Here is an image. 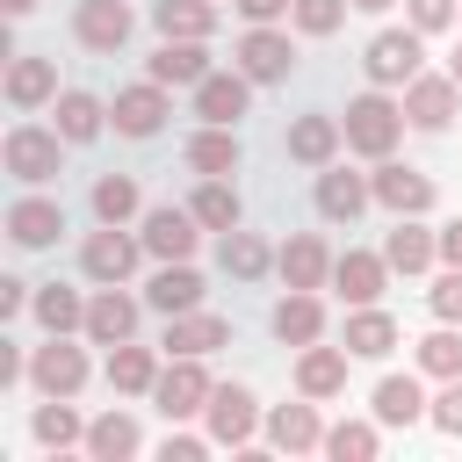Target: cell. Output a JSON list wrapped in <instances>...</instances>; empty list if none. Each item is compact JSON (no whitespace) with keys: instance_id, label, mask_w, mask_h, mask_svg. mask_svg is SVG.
I'll return each mask as SVG.
<instances>
[{"instance_id":"6da1fadb","label":"cell","mask_w":462,"mask_h":462,"mask_svg":"<svg viewBox=\"0 0 462 462\" xmlns=\"http://www.w3.org/2000/svg\"><path fill=\"white\" fill-rule=\"evenodd\" d=\"M346 144L361 152V159H390V144H397V130H404V108L390 101V94H361V101H346Z\"/></svg>"},{"instance_id":"7a4b0ae2","label":"cell","mask_w":462,"mask_h":462,"mask_svg":"<svg viewBox=\"0 0 462 462\" xmlns=\"http://www.w3.org/2000/svg\"><path fill=\"white\" fill-rule=\"evenodd\" d=\"M419 58H426V43H419V29H383V36L368 43V58H361V72H368L375 87H411V79H419Z\"/></svg>"},{"instance_id":"3957f363","label":"cell","mask_w":462,"mask_h":462,"mask_svg":"<svg viewBox=\"0 0 462 462\" xmlns=\"http://www.w3.org/2000/svg\"><path fill=\"white\" fill-rule=\"evenodd\" d=\"M209 390H217V383L202 375V354H173V368L152 383V397H159L166 419H195V411L209 404Z\"/></svg>"},{"instance_id":"277c9868","label":"cell","mask_w":462,"mask_h":462,"mask_svg":"<svg viewBox=\"0 0 462 462\" xmlns=\"http://www.w3.org/2000/svg\"><path fill=\"white\" fill-rule=\"evenodd\" d=\"M29 383H36L43 397H79V383H87V354H79L65 332H51V346H36V361H29Z\"/></svg>"},{"instance_id":"5b68a950","label":"cell","mask_w":462,"mask_h":462,"mask_svg":"<svg viewBox=\"0 0 462 462\" xmlns=\"http://www.w3.org/2000/svg\"><path fill=\"white\" fill-rule=\"evenodd\" d=\"M202 419H209V440H217V448H245V440H253V426H260L253 390H238V383H217V390H209V404H202Z\"/></svg>"},{"instance_id":"8992f818","label":"cell","mask_w":462,"mask_h":462,"mask_svg":"<svg viewBox=\"0 0 462 462\" xmlns=\"http://www.w3.org/2000/svg\"><path fill=\"white\" fill-rule=\"evenodd\" d=\"M289 65H296V43L282 36V29H267V22H253L245 36H238V72L245 79H289Z\"/></svg>"},{"instance_id":"52a82bcc","label":"cell","mask_w":462,"mask_h":462,"mask_svg":"<svg viewBox=\"0 0 462 462\" xmlns=\"http://www.w3.org/2000/svg\"><path fill=\"white\" fill-rule=\"evenodd\" d=\"M455 101H462L455 72H419V79L404 87V116H411L419 130H448V123H455Z\"/></svg>"},{"instance_id":"ba28073f","label":"cell","mask_w":462,"mask_h":462,"mask_svg":"<svg viewBox=\"0 0 462 462\" xmlns=\"http://www.w3.org/2000/svg\"><path fill=\"white\" fill-rule=\"evenodd\" d=\"M7 173L14 180H51L58 173V130H36V123H14L7 130Z\"/></svg>"},{"instance_id":"9c48e42d","label":"cell","mask_w":462,"mask_h":462,"mask_svg":"<svg viewBox=\"0 0 462 462\" xmlns=\"http://www.w3.org/2000/svg\"><path fill=\"white\" fill-rule=\"evenodd\" d=\"M72 36H79L87 51L116 58V51L130 43V7H123V0H79V14H72Z\"/></svg>"},{"instance_id":"30bf717a","label":"cell","mask_w":462,"mask_h":462,"mask_svg":"<svg viewBox=\"0 0 462 462\" xmlns=\"http://www.w3.org/2000/svg\"><path fill=\"white\" fill-rule=\"evenodd\" d=\"M152 79H159V87H202V79H209L202 36H166V43L152 51Z\"/></svg>"},{"instance_id":"8fae6325","label":"cell","mask_w":462,"mask_h":462,"mask_svg":"<svg viewBox=\"0 0 462 462\" xmlns=\"http://www.w3.org/2000/svg\"><path fill=\"white\" fill-rule=\"evenodd\" d=\"M245 108H253V79H245V72H209V79L195 87V116H202V123H224V130H231Z\"/></svg>"},{"instance_id":"7c38bea8","label":"cell","mask_w":462,"mask_h":462,"mask_svg":"<svg viewBox=\"0 0 462 462\" xmlns=\"http://www.w3.org/2000/svg\"><path fill=\"white\" fill-rule=\"evenodd\" d=\"M195 238H202V217H195V209H144V253H159V260H188Z\"/></svg>"},{"instance_id":"4fadbf2b","label":"cell","mask_w":462,"mask_h":462,"mask_svg":"<svg viewBox=\"0 0 462 462\" xmlns=\"http://www.w3.org/2000/svg\"><path fill=\"white\" fill-rule=\"evenodd\" d=\"M375 202H383V209H397V217H419V209L433 202V180H426L419 166L383 159V166H375Z\"/></svg>"},{"instance_id":"5bb4252c","label":"cell","mask_w":462,"mask_h":462,"mask_svg":"<svg viewBox=\"0 0 462 462\" xmlns=\"http://www.w3.org/2000/svg\"><path fill=\"white\" fill-rule=\"evenodd\" d=\"M368 195H375V180H361L346 166H325L318 173V217H332V224H354L368 209Z\"/></svg>"},{"instance_id":"9a60e30c","label":"cell","mask_w":462,"mask_h":462,"mask_svg":"<svg viewBox=\"0 0 462 462\" xmlns=\"http://www.w3.org/2000/svg\"><path fill=\"white\" fill-rule=\"evenodd\" d=\"M79 332H87L94 346H123V339L137 332V303H130V296H123L116 282H108V289H101V296L87 303V325H79Z\"/></svg>"},{"instance_id":"2e32d148","label":"cell","mask_w":462,"mask_h":462,"mask_svg":"<svg viewBox=\"0 0 462 462\" xmlns=\"http://www.w3.org/2000/svg\"><path fill=\"white\" fill-rule=\"evenodd\" d=\"M267 440H274L282 455H310V448H325L318 397H310V404H274V411H267Z\"/></svg>"},{"instance_id":"e0dca14e","label":"cell","mask_w":462,"mask_h":462,"mask_svg":"<svg viewBox=\"0 0 462 462\" xmlns=\"http://www.w3.org/2000/svg\"><path fill=\"white\" fill-rule=\"evenodd\" d=\"M108 116H116V130H123V137H152V130L166 123V87H159V79H144V87H123Z\"/></svg>"},{"instance_id":"ac0fdd59","label":"cell","mask_w":462,"mask_h":462,"mask_svg":"<svg viewBox=\"0 0 462 462\" xmlns=\"http://www.w3.org/2000/svg\"><path fill=\"white\" fill-rule=\"evenodd\" d=\"M433 253H440V231H426L419 217H397V231L383 238V260H390L397 274H426Z\"/></svg>"},{"instance_id":"d6986e66","label":"cell","mask_w":462,"mask_h":462,"mask_svg":"<svg viewBox=\"0 0 462 462\" xmlns=\"http://www.w3.org/2000/svg\"><path fill=\"white\" fill-rule=\"evenodd\" d=\"M79 267H87L94 282H123V274L137 267V238H123V224H101V231L87 238V253H79Z\"/></svg>"},{"instance_id":"ffe728a7","label":"cell","mask_w":462,"mask_h":462,"mask_svg":"<svg viewBox=\"0 0 462 462\" xmlns=\"http://www.w3.org/2000/svg\"><path fill=\"white\" fill-rule=\"evenodd\" d=\"M296 390H303V397H339V390H346V346H318V339H310V346L296 354Z\"/></svg>"},{"instance_id":"44dd1931","label":"cell","mask_w":462,"mask_h":462,"mask_svg":"<svg viewBox=\"0 0 462 462\" xmlns=\"http://www.w3.org/2000/svg\"><path fill=\"white\" fill-rule=\"evenodd\" d=\"M58 231H65V209H58V202H43V195H22V202L7 209V238H14V245H29V253H36V245H51Z\"/></svg>"},{"instance_id":"7402d4cb","label":"cell","mask_w":462,"mask_h":462,"mask_svg":"<svg viewBox=\"0 0 462 462\" xmlns=\"http://www.w3.org/2000/svg\"><path fill=\"white\" fill-rule=\"evenodd\" d=\"M383 274H390L383 253H339V260H332V282H339L346 303H375V296H383Z\"/></svg>"},{"instance_id":"603a6c76","label":"cell","mask_w":462,"mask_h":462,"mask_svg":"<svg viewBox=\"0 0 462 462\" xmlns=\"http://www.w3.org/2000/svg\"><path fill=\"white\" fill-rule=\"evenodd\" d=\"M137 448H144V433H137L130 411H101V419L87 426V455H94V462H130Z\"/></svg>"},{"instance_id":"cb8c5ba5","label":"cell","mask_w":462,"mask_h":462,"mask_svg":"<svg viewBox=\"0 0 462 462\" xmlns=\"http://www.w3.org/2000/svg\"><path fill=\"white\" fill-rule=\"evenodd\" d=\"M325 274H332V253H325V238L296 231V238L282 245V282H289V289H318Z\"/></svg>"},{"instance_id":"d4e9b609","label":"cell","mask_w":462,"mask_h":462,"mask_svg":"<svg viewBox=\"0 0 462 462\" xmlns=\"http://www.w3.org/2000/svg\"><path fill=\"white\" fill-rule=\"evenodd\" d=\"M325 332V310H318V296L310 289H289L282 303H274V339H289V346H310Z\"/></svg>"},{"instance_id":"484cf974","label":"cell","mask_w":462,"mask_h":462,"mask_svg":"<svg viewBox=\"0 0 462 462\" xmlns=\"http://www.w3.org/2000/svg\"><path fill=\"white\" fill-rule=\"evenodd\" d=\"M224 339H231V325H224V318H202V310L166 318V354H217Z\"/></svg>"},{"instance_id":"4316f807","label":"cell","mask_w":462,"mask_h":462,"mask_svg":"<svg viewBox=\"0 0 462 462\" xmlns=\"http://www.w3.org/2000/svg\"><path fill=\"white\" fill-rule=\"evenodd\" d=\"M397 346V325H390V310H375V303H354V318H346V354H361V361H383Z\"/></svg>"},{"instance_id":"83f0119b","label":"cell","mask_w":462,"mask_h":462,"mask_svg":"<svg viewBox=\"0 0 462 462\" xmlns=\"http://www.w3.org/2000/svg\"><path fill=\"white\" fill-rule=\"evenodd\" d=\"M411 419H426L419 375H383L375 383V426H411Z\"/></svg>"},{"instance_id":"f1b7e54d","label":"cell","mask_w":462,"mask_h":462,"mask_svg":"<svg viewBox=\"0 0 462 462\" xmlns=\"http://www.w3.org/2000/svg\"><path fill=\"white\" fill-rule=\"evenodd\" d=\"M188 166H195L202 180H231V173H238V137H231L224 123H209V130L188 144Z\"/></svg>"},{"instance_id":"f546056e","label":"cell","mask_w":462,"mask_h":462,"mask_svg":"<svg viewBox=\"0 0 462 462\" xmlns=\"http://www.w3.org/2000/svg\"><path fill=\"white\" fill-rule=\"evenodd\" d=\"M152 303H159L166 318H180V310H195V303H202V274H195L188 260H166V267L152 274Z\"/></svg>"},{"instance_id":"4dcf8cb0","label":"cell","mask_w":462,"mask_h":462,"mask_svg":"<svg viewBox=\"0 0 462 462\" xmlns=\"http://www.w3.org/2000/svg\"><path fill=\"white\" fill-rule=\"evenodd\" d=\"M58 94V65L51 58H14L7 65V101L14 108H36V101H51Z\"/></svg>"},{"instance_id":"1f68e13d","label":"cell","mask_w":462,"mask_h":462,"mask_svg":"<svg viewBox=\"0 0 462 462\" xmlns=\"http://www.w3.org/2000/svg\"><path fill=\"white\" fill-rule=\"evenodd\" d=\"M29 433H36V448H72V440H87V426H79L72 397H43V404H36V419H29Z\"/></svg>"},{"instance_id":"d6a6232c","label":"cell","mask_w":462,"mask_h":462,"mask_svg":"<svg viewBox=\"0 0 462 462\" xmlns=\"http://www.w3.org/2000/svg\"><path fill=\"white\" fill-rule=\"evenodd\" d=\"M101 123H108V108L94 101V94H58V137L65 144H87V137H101Z\"/></svg>"},{"instance_id":"836d02e7","label":"cell","mask_w":462,"mask_h":462,"mask_svg":"<svg viewBox=\"0 0 462 462\" xmlns=\"http://www.w3.org/2000/svg\"><path fill=\"white\" fill-rule=\"evenodd\" d=\"M332 144H339V123H332V116H296V123H289V159L325 166V159H332Z\"/></svg>"},{"instance_id":"e575fe53","label":"cell","mask_w":462,"mask_h":462,"mask_svg":"<svg viewBox=\"0 0 462 462\" xmlns=\"http://www.w3.org/2000/svg\"><path fill=\"white\" fill-rule=\"evenodd\" d=\"M152 383H159V368H152V354H144V346H130V339H123V346H108V390L144 397Z\"/></svg>"},{"instance_id":"d590c367","label":"cell","mask_w":462,"mask_h":462,"mask_svg":"<svg viewBox=\"0 0 462 462\" xmlns=\"http://www.w3.org/2000/svg\"><path fill=\"white\" fill-rule=\"evenodd\" d=\"M188 209L202 217V231H238V217H245V202H238L231 180H202V195H195Z\"/></svg>"},{"instance_id":"8d00e7d4","label":"cell","mask_w":462,"mask_h":462,"mask_svg":"<svg viewBox=\"0 0 462 462\" xmlns=\"http://www.w3.org/2000/svg\"><path fill=\"white\" fill-rule=\"evenodd\" d=\"M29 310H36V325H43V332H72V325H87V303H79L65 282L36 289V296H29Z\"/></svg>"},{"instance_id":"74e56055","label":"cell","mask_w":462,"mask_h":462,"mask_svg":"<svg viewBox=\"0 0 462 462\" xmlns=\"http://www.w3.org/2000/svg\"><path fill=\"white\" fill-rule=\"evenodd\" d=\"M152 22H159V36H209L217 29V7L209 0H159Z\"/></svg>"},{"instance_id":"f35d334b","label":"cell","mask_w":462,"mask_h":462,"mask_svg":"<svg viewBox=\"0 0 462 462\" xmlns=\"http://www.w3.org/2000/svg\"><path fill=\"white\" fill-rule=\"evenodd\" d=\"M94 217L101 224H130L137 217V180L130 173H101L94 180Z\"/></svg>"},{"instance_id":"ab89813d","label":"cell","mask_w":462,"mask_h":462,"mask_svg":"<svg viewBox=\"0 0 462 462\" xmlns=\"http://www.w3.org/2000/svg\"><path fill=\"white\" fill-rule=\"evenodd\" d=\"M325 455H332V462H375V426H368V419L325 426Z\"/></svg>"},{"instance_id":"60d3db41","label":"cell","mask_w":462,"mask_h":462,"mask_svg":"<svg viewBox=\"0 0 462 462\" xmlns=\"http://www.w3.org/2000/svg\"><path fill=\"white\" fill-rule=\"evenodd\" d=\"M419 368L440 375V383H455V375H462V332H455V325L426 332V339H419Z\"/></svg>"},{"instance_id":"b9f144b4","label":"cell","mask_w":462,"mask_h":462,"mask_svg":"<svg viewBox=\"0 0 462 462\" xmlns=\"http://www.w3.org/2000/svg\"><path fill=\"white\" fill-rule=\"evenodd\" d=\"M267 267V245L253 238V231H224V274H238V282H253Z\"/></svg>"},{"instance_id":"7bdbcfd3","label":"cell","mask_w":462,"mask_h":462,"mask_svg":"<svg viewBox=\"0 0 462 462\" xmlns=\"http://www.w3.org/2000/svg\"><path fill=\"white\" fill-rule=\"evenodd\" d=\"M289 14H296V29H303V36H332V29L346 22V0H296Z\"/></svg>"},{"instance_id":"ee69618b","label":"cell","mask_w":462,"mask_h":462,"mask_svg":"<svg viewBox=\"0 0 462 462\" xmlns=\"http://www.w3.org/2000/svg\"><path fill=\"white\" fill-rule=\"evenodd\" d=\"M433 318H440V325H462V267H448V274L433 282Z\"/></svg>"},{"instance_id":"f6af8a7d","label":"cell","mask_w":462,"mask_h":462,"mask_svg":"<svg viewBox=\"0 0 462 462\" xmlns=\"http://www.w3.org/2000/svg\"><path fill=\"white\" fill-rule=\"evenodd\" d=\"M426 419H433L440 433H455V440H462V375H455V383H448V390L426 404Z\"/></svg>"},{"instance_id":"bcb514c9","label":"cell","mask_w":462,"mask_h":462,"mask_svg":"<svg viewBox=\"0 0 462 462\" xmlns=\"http://www.w3.org/2000/svg\"><path fill=\"white\" fill-rule=\"evenodd\" d=\"M404 7H411V29H419V36H433V29L455 22V0H404Z\"/></svg>"},{"instance_id":"7dc6e473","label":"cell","mask_w":462,"mask_h":462,"mask_svg":"<svg viewBox=\"0 0 462 462\" xmlns=\"http://www.w3.org/2000/svg\"><path fill=\"white\" fill-rule=\"evenodd\" d=\"M166 462H202L209 455V440H195V433H166V448H159Z\"/></svg>"},{"instance_id":"c3c4849f","label":"cell","mask_w":462,"mask_h":462,"mask_svg":"<svg viewBox=\"0 0 462 462\" xmlns=\"http://www.w3.org/2000/svg\"><path fill=\"white\" fill-rule=\"evenodd\" d=\"M231 7H238L245 22H274V14H289L296 0H231Z\"/></svg>"},{"instance_id":"681fc988","label":"cell","mask_w":462,"mask_h":462,"mask_svg":"<svg viewBox=\"0 0 462 462\" xmlns=\"http://www.w3.org/2000/svg\"><path fill=\"white\" fill-rule=\"evenodd\" d=\"M29 303V282H14V274H0V318H14Z\"/></svg>"},{"instance_id":"f907efd6","label":"cell","mask_w":462,"mask_h":462,"mask_svg":"<svg viewBox=\"0 0 462 462\" xmlns=\"http://www.w3.org/2000/svg\"><path fill=\"white\" fill-rule=\"evenodd\" d=\"M440 260H448V267H462V217L440 231Z\"/></svg>"},{"instance_id":"816d5d0a","label":"cell","mask_w":462,"mask_h":462,"mask_svg":"<svg viewBox=\"0 0 462 462\" xmlns=\"http://www.w3.org/2000/svg\"><path fill=\"white\" fill-rule=\"evenodd\" d=\"M346 7H361V14H383V7H390V0H346Z\"/></svg>"},{"instance_id":"f5cc1de1","label":"cell","mask_w":462,"mask_h":462,"mask_svg":"<svg viewBox=\"0 0 462 462\" xmlns=\"http://www.w3.org/2000/svg\"><path fill=\"white\" fill-rule=\"evenodd\" d=\"M0 7H7V14H29V7H36V0H0Z\"/></svg>"},{"instance_id":"db71d44e","label":"cell","mask_w":462,"mask_h":462,"mask_svg":"<svg viewBox=\"0 0 462 462\" xmlns=\"http://www.w3.org/2000/svg\"><path fill=\"white\" fill-rule=\"evenodd\" d=\"M448 72H455V87H462V43H455V58H448Z\"/></svg>"}]
</instances>
